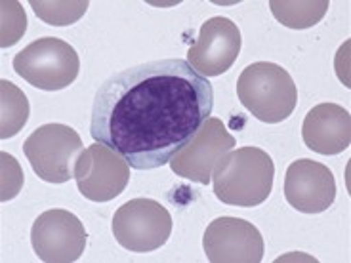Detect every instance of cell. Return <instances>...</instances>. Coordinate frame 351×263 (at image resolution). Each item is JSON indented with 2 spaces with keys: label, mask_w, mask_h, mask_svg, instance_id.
<instances>
[{
  "label": "cell",
  "mask_w": 351,
  "mask_h": 263,
  "mask_svg": "<svg viewBox=\"0 0 351 263\" xmlns=\"http://www.w3.org/2000/svg\"><path fill=\"white\" fill-rule=\"evenodd\" d=\"M113 235L130 252H153L172 235L170 212L153 199H132L114 212Z\"/></svg>",
  "instance_id": "8992f818"
},
{
  "label": "cell",
  "mask_w": 351,
  "mask_h": 263,
  "mask_svg": "<svg viewBox=\"0 0 351 263\" xmlns=\"http://www.w3.org/2000/svg\"><path fill=\"white\" fill-rule=\"evenodd\" d=\"M235 147V138L219 118H206L199 132L185 147L176 153L168 162L172 172L195 184H210L212 170L221 157Z\"/></svg>",
  "instance_id": "9c48e42d"
},
{
  "label": "cell",
  "mask_w": 351,
  "mask_h": 263,
  "mask_svg": "<svg viewBox=\"0 0 351 263\" xmlns=\"http://www.w3.org/2000/svg\"><path fill=\"white\" fill-rule=\"evenodd\" d=\"M14 71L31 86L56 92L75 82L80 60L69 42L56 36H44L16 53Z\"/></svg>",
  "instance_id": "277c9868"
},
{
  "label": "cell",
  "mask_w": 351,
  "mask_h": 263,
  "mask_svg": "<svg viewBox=\"0 0 351 263\" xmlns=\"http://www.w3.org/2000/svg\"><path fill=\"white\" fill-rule=\"evenodd\" d=\"M271 157L258 147H239L226 153L214 166V193L229 206L252 208L267 201L273 189Z\"/></svg>",
  "instance_id": "7a4b0ae2"
},
{
  "label": "cell",
  "mask_w": 351,
  "mask_h": 263,
  "mask_svg": "<svg viewBox=\"0 0 351 263\" xmlns=\"http://www.w3.org/2000/svg\"><path fill=\"white\" fill-rule=\"evenodd\" d=\"M0 160H2V181H0V201L8 202L16 199L18 193L23 187V170L19 166L16 158L8 155V153H0Z\"/></svg>",
  "instance_id": "ac0fdd59"
},
{
  "label": "cell",
  "mask_w": 351,
  "mask_h": 263,
  "mask_svg": "<svg viewBox=\"0 0 351 263\" xmlns=\"http://www.w3.org/2000/svg\"><path fill=\"white\" fill-rule=\"evenodd\" d=\"M29 118V101L14 82L0 80V138L8 140L23 130Z\"/></svg>",
  "instance_id": "5bb4252c"
},
{
  "label": "cell",
  "mask_w": 351,
  "mask_h": 263,
  "mask_svg": "<svg viewBox=\"0 0 351 263\" xmlns=\"http://www.w3.org/2000/svg\"><path fill=\"white\" fill-rule=\"evenodd\" d=\"M0 14H2V21H0V46L2 48H10L14 44H18L21 36L25 35L27 29V16L21 4L16 0H4L0 4Z\"/></svg>",
  "instance_id": "e0dca14e"
},
{
  "label": "cell",
  "mask_w": 351,
  "mask_h": 263,
  "mask_svg": "<svg viewBox=\"0 0 351 263\" xmlns=\"http://www.w3.org/2000/svg\"><path fill=\"white\" fill-rule=\"evenodd\" d=\"M302 138L307 149L319 155H338L350 147L351 116L336 103L315 105L304 118Z\"/></svg>",
  "instance_id": "4fadbf2b"
},
{
  "label": "cell",
  "mask_w": 351,
  "mask_h": 263,
  "mask_svg": "<svg viewBox=\"0 0 351 263\" xmlns=\"http://www.w3.org/2000/svg\"><path fill=\"white\" fill-rule=\"evenodd\" d=\"M80 195L94 202H109L123 193L130 181V164L104 143H92L75 164Z\"/></svg>",
  "instance_id": "52a82bcc"
},
{
  "label": "cell",
  "mask_w": 351,
  "mask_h": 263,
  "mask_svg": "<svg viewBox=\"0 0 351 263\" xmlns=\"http://www.w3.org/2000/svg\"><path fill=\"white\" fill-rule=\"evenodd\" d=\"M241 42L239 27L231 19L216 16L202 23L185 62L204 79L219 77L237 62Z\"/></svg>",
  "instance_id": "8fae6325"
},
{
  "label": "cell",
  "mask_w": 351,
  "mask_h": 263,
  "mask_svg": "<svg viewBox=\"0 0 351 263\" xmlns=\"http://www.w3.org/2000/svg\"><path fill=\"white\" fill-rule=\"evenodd\" d=\"M214 109L210 80L180 58L113 73L97 88L90 134L134 170L168 164Z\"/></svg>",
  "instance_id": "6da1fadb"
},
{
  "label": "cell",
  "mask_w": 351,
  "mask_h": 263,
  "mask_svg": "<svg viewBox=\"0 0 351 263\" xmlns=\"http://www.w3.org/2000/svg\"><path fill=\"white\" fill-rule=\"evenodd\" d=\"M204 254L212 263H260L262 233L250 221L223 216L212 221L202 237Z\"/></svg>",
  "instance_id": "30bf717a"
},
{
  "label": "cell",
  "mask_w": 351,
  "mask_h": 263,
  "mask_svg": "<svg viewBox=\"0 0 351 263\" xmlns=\"http://www.w3.org/2000/svg\"><path fill=\"white\" fill-rule=\"evenodd\" d=\"M84 151L82 140L67 124L38 126L23 143L31 168L43 181L65 184L75 177V164Z\"/></svg>",
  "instance_id": "5b68a950"
},
{
  "label": "cell",
  "mask_w": 351,
  "mask_h": 263,
  "mask_svg": "<svg viewBox=\"0 0 351 263\" xmlns=\"http://www.w3.org/2000/svg\"><path fill=\"white\" fill-rule=\"evenodd\" d=\"M237 96L246 111L267 124L287 121L298 103V88L289 71L271 62L248 65L237 80Z\"/></svg>",
  "instance_id": "3957f363"
},
{
  "label": "cell",
  "mask_w": 351,
  "mask_h": 263,
  "mask_svg": "<svg viewBox=\"0 0 351 263\" xmlns=\"http://www.w3.org/2000/svg\"><path fill=\"white\" fill-rule=\"evenodd\" d=\"M88 233L82 221L69 210L40 214L31 229V245L46 263H73L84 254Z\"/></svg>",
  "instance_id": "ba28073f"
},
{
  "label": "cell",
  "mask_w": 351,
  "mask_h": 263,
  "mask_svg": "<svg viewBox=\"0 0 351 263\" xmlns=\"http://www.w3.org/2000/svg\"><path fill=\"white\" fill-rule=\"evenodd\" d=\"M285 199L302 214H321L334 204V174L311 158L294 160L285 175Z\"/></svg>",
  "instance_id": "7c38bea8"
},
{
  "label": "cell",
  "mask_w": 351,
  "mask_h": 263,
  "mask_svg": "<svg viewBox=\"0 0 351 263\" xmlns=\"http://www.w3.org/2000/svg\"><path fill=\"white\" fill-rule=\"evenodd\" d=\"M90 2L77 0V2H44V0H31V8L35 10L36 18L44 23L56 27L73 25L86 14Z\"/></svg>",
  "instance_id": "2e32d148"
},
{
  "label": "cell",
  "mask_w": 351,
  "mask_h": 263,
  "mask_svg": "<svg viewBox=\"0 0 351 263\" xmlns=\"http://www.w3.org/2000/svg\"><path fill=\"white\" fill-rule=\"evenodd\" d=\"M328 0H271L275 19L289 29H309L325 18L328 10Z\"/></svg>",
  "instance_id": "9a60e30c"
}]
</instances>
